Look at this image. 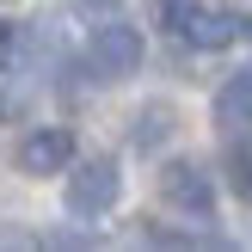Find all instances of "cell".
Returning <instances> with one entry per match:
<instances>
[{
	"label": "cell",
	"mask_w": 252,
	"mask_h": 252,
	"mask_svg": "<svg viewBox=\"0 0 252 252\" xmlns=\"http://www.w3.org/2000/svg\"><path fill=\"white\" fill-rule=\"evenodd\" d=\"M142 56H148L142 31L123 19H105V25H93V43H86V74L93 80H123V74L142 68Z\"/></svg>",
	"instance_id": "6da1fadb"
},
{
	"label": "cell",
	"mask_w": 252,
	"mask_h": 252,
	"mask_svg": "<svg viewBox=\"0 0 252 252\" xmlns=\"http://www.w3.org/2000/svg\"><path fill=\"white\" fill-rule=\"evenodd\" d=\"M117 197H123V172H117V160H80V166L68 172L62 203H68V216L98 221L105 209H117Z\"/></svg>",
	"instance_id": "7a4b0ae2"
},
{
	"label": "cell",
	"mask_w": 252,
	"mask_h": 252,
	"mask_svg": "<svg viewBox=\"0 0 252 252\" xmlns=\"http://www.w3.org/2000/svg\"><path fill=\"white\" fill-rule=\"evenodd\" d=\"M160 197H166L172 209H185V216H197V221L216 216V185H209V172L197 166V160H172V166L160 172Z\"/></svg>",
	"instance_id": "3957f363"
},
{
	"label": "cell",
	"mask_w": 252,
	"mask_h": 252,
	"mask_svg": "<svg viewBox=\"0 0 252 252\" xmlns=\"http://www.w3.org/2000/svg\"><path fill=\"white\" fill-rule=\"evenodd\" d=\"M68 166H74V129H62V123H43L19 142V172H31V179H49Z\"/></svg>",
	"instance_id": "277c9868"
},
{
	"label": "cell",
	"mask_w": 252,
	"mask_h": 252,
	"mask_svg": "<svg viewBox=\"0 0 252 252\" xmlns=\"http://www.w3.org/2000/svg\"><path fill=\"white\" fill-rule=\"evenodd\" d=\"M172 129H179V111H172V105H142V111H135L129 142L142 148V154H154V148H166V142H172Z\"/></svg>",
	"instance_id": "5b68a950"
},
{
	"label": "cell",
	"mask_w": 252,
	"mask_h": 252,
	"mask_svg": "<svg viewBox=\"0 0 252 252\" xmlns=\"http://www.w3.org/2000/svg\"><path fill=\"white\" fill-rule=\"evenodd\" d=\"M179 37H191L197 49H228L234 37H240V19H234V12H203V6H197Z\"/></svg>",
	"instance_id": "8992f818"
},
{
	"label": "cell",
	"mask_w": 252,
	"mask_h": 252,
	"mask_svg": "<svg viewBox=\"0 0 252 252\" xmlns=\"http://www.w3.org/2000/svg\"><path fill=\"white\" fill-rule=\"evenodd\" d=\"M216 123L221 129H252V74H240L216 93Z\"/></svg>",
	"instance_id": "52a82bcc"
},
{
	"label": "cell",
	"mask_w": 252,
	"mask_h": 252,
	"mask_svg": "<svg viewBox=\"0 0 252 252\" xmlns=\"http://www.w3.org/2000/svg\"><path fill=\"white\" fill-rule=\"evenodd\" d=\"M228 185H234V197L252 209V142H234L228 148Z\"/></svg>",
	"instance_id": "ba28073f"
},
{
	"label": "cell",
	"mask_w": 252,
	"mask_h": 252,
	"mask_svg": "<svg viewBox=\"0 0 252 252\" xmlns=\"http://www.w3.org/2000/svg\"><path fill=\"white\" fill-rule=\"evenodd\" d=\"M154 12H160V25H166V31H185V25H191V12H197V0H154Z\"/></svg>",
	"instance_id": "9c48e42d"
}]
</instances>
